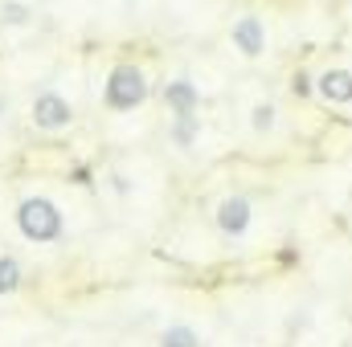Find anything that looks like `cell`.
Here are the masks:
<instances>
[{"label": "cell", "mask_w": 352, "mask_h": 347, "mask_svg": "<svg viewBox=\"0 0 352 347\" xmlns=\"http://www.w3.org/2000/svg\"><path fill=\"white\" fill-rule=\"evenodd\" d=\"M291 94H295L299 102H311V98H316V74H307V70L299 66V70L291 74Z\"/></svg>", "instance_id": "obj_13"}, {"label": "cell", "mask_w": 352, "mask_h": 347, "mask_svg": "<svg viewBox=\"0 0 352 347\" xmlns=\"http://www.w3.org/2000/svg\"><path fill=\"white\" fill-rule=\"evenodd\" d=\"M160 102L168 115H201V86L192 78H173L160 86Z\"/></svg>", "instance_id": "obj_7"}, {"label": "cell", "mask_w": 352, "mask_h": 347, "mask_svg": "<svg viewBox=\"0 0 352 347\" xmlns=\"http://www.w3.org/2000/svg\"><path fill=\"white\" fill-rule=\"evenodd\" d=\"M21 286V261L12 254H0V294H12Z\"/></svg>", "instance_id": "obj_12"}, {"label": "cell", "mask_w": 352, "mask_h": 347, "mask_svg": "<svg viewBox=\"0 0 352 347\" xmlns=\"http://www.w3.org/2000/svg\"><path fill=\"white\" fill-rule=\"evenodd\" d=\"M213 225H217V233L226 241H242L254 229V200L246 192H226L213 204Z\"/></svg>", "instance_id": "obj_4"}, {"label": "cell", "mask_w": 352, "mask_h": 347, "mask_svg": "<svg viewBox=\"0 0 352 347\" xmlns=\"http://www.w3.org/2000/svg\"><path fill=\"white\" fill-rule=\"evenodd\" d=\"M230 45H234V53H242L246 62L266 58V21L258 12L234 16V21H230Z\"/></svg>", "instance_id": "obj_5"}, {"label": "cell", "mask_w": 352, "mask_h": 347, "mask_svg": "<svg viewBox=\"0 0 352 347\" xmlns=\"http://www.w3.org/2000/svg\"><path fill=\"white\" fill-rule=\"evenodd\" d=\"M29 123H33V131H45V135L70 131L74 127V106H70V98L62 90L45 86V90H37L33 102H29Z\"/></svg>", "instance_id": "obj_3"}, {"label": "cell", "mask_w": 352, "mask_h": 347, "mask_svg": "<svg viewBox=\"0 0 352 347\" xmlns=\"http://www.w3.org/2000/svg\"><path fill=\"white\" fill-rule=\"evenodd\" d=\"M148 98H152V86H148V74H144L140 62H127L123 58V62H115L107 70V78H102V106L111 115H131Z\"/></svg>", "instance_id": "obj_2"}, {"label": "cell", "mask_w": 352, "mask_h": 347, "mask_svg": "<svg viewBox=\"0 0 352 347\" xmlns=\"http://www.w3.org/2000/svg\"><path fill=\"white\" fill-rule=\"evenodd\" d=\"M0 21L12 25V29H25V25H33V4H25V0H4V4H0Z\"/></svg>", "instance_id": "obj_11"}, {"label": "cell", "mask_w": 352, "mask_h": 347, "mask_svg": "<svg viewBox=\"0 0 352 347\" xmlns=\"http://www.w3.org/2000/svg\"><path fill=\"white\" fill-rule=\"evenodd\" d=\"M278 106H274V98H258L254 106H250V131L254 135H274L278 131Z\"/></svg>", "instance_id": "obj_9"}, {"label": "cell", "mask_w": 352, "mask_h": 347, "mask_svg": "<svg viewBox=\"0 0 352 347\" xmlns=\"http://www.w3.org/2000/svg\"><path fill=\"white\" fill-rule=\"evenodd\" d=\"M201 139V119L197 115H173L168 119V143L176 152H192Z\"/></svg>", "instance_id": "obj_8"}, {"label": "cell", "mask_w": 352, "mask_h": 347, "mask_svg": "<svg viewBox=\"0 0 352 347\" xmlns=\"http://www.w3.org/2000/svg\"><path fill=\"white\" fill-rule=\"evenodd\" d=\"M160 347H201V335H197V327H188V323H173V327H164Z\"/></svg>", "instance_id": "obj_10"}, {"label": "cell", "mask_w": 352, "mask_h": 347, "mask_svg": "<svg viewBox=\"0 0 352 347\" xmlns=\"http://www.w3.org/2000/svg\"><path fill=\"white\" fill-rule=\"evenodd\" d=\"M316 98L324 106H352V66H324L316 74Z\"/></svg>", "instance_id": "obj_6"}, {"label": "cell", "mask_w": 352, "mask_h": 347, "mask_svg": "<svg viewBox=\"0 0 352 347\" xmlns=\"http://www.w3.org/2000/svg\"><path fill=\"white\" fill-rule=\"evenodd\" d=\"M4 115H8V98L0 94V123H4Z\"/></svg>", "instance_id": "obj_14"}, {"label": "cell", "mask_w": 352, "mask_h": 347, "mask_svg": "<svg viewBox=\"0 0 352 347\" xmlns=\"http://www.w3.org/2000/svg\"><path fill=\"white\" fill-rule=\"evenodd\" d=\"M12 221H16V233H21L29 246H58V241L66 237V213H62V204H58L54 196H45V192L21 196Z\"/></svg>", "instance_id": "obj_1"}]
</instances>
